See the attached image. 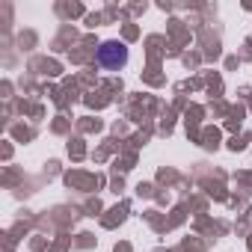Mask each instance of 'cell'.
I'll return each mask as SVG.
<instances>
[{
	"mask_svg": "<svg viewBox=\"0 0 252 252\" xmlns=\"http://www.w3.org/2000/svg\"><path fill=\"white\" fill-rule=\"evenodd\" d=\"M95 60H98L101 68H107V71H119L125 63H128V48H125L122 42H104V45L98 48Z\"/></svg>",
	"mask_w": 252,
	"mask_h": 252,
	"instance_id": "6da1fadb",
	"label": "cell"
}]
</instances>
